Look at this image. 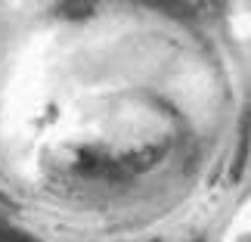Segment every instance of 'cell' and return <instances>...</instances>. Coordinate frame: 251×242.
Segmentation results:
<instances>
[{
	"label": "cell",
	"mask_w": 251,
	"mask_h": 242,
	"mask_svg": "<svg viewBox=\"0 0 251 242\" xmlns=\"http://www.w3.org/2000/svg\"><path fill=\"white\" fill-rule=\"evenodd\" d=\"M161 152H165V149H161V146H155V149H140V152H130V156H124V168H130V171H149L152 168V164H158L161 161Z\"/></svg>",
	"instance_id": "1"
},
{
	"label": "cell",
	"mask_w": 251,
	"mask_h": 242,
	"mask_svg": "<svg viewBox=\"0 0 251 242\" xmlns=\"http://www.w3.org/2000/svg\"><path fill=\"white\" fill-rule=\"evenodd\" d=\"M93 9V0H62L59 3V13L69 16V19H78V16H87Z\"/></svg>",
	"instance_id": "2"
},
{
	"label": "cell",
	"mask_w": 251,
	"mask_h": 242,
	"mask_svg": "<svg viewBox=\"0 0 251 242\" xmlns=\"http://www.w3.org/2000/svg\"><path fill=\"white\" fill-rule=\"evenodd\" d=\"M245 156H248V134L242 137V143H239V152H236V161H233V171H229V180H239L242 177V168H245Z\"/></svg>",
	"instance_id": "3"
}]
</instances>
